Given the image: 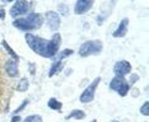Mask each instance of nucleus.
<instances>
[{"label": "nucleus", "instance_id": "f257e3e1", "mask_svg": "<svg viewBox=\"0 0 149 122\" xmlns=\"http://www.w3.org/2000/svg\"><path fill=\"white\" fill-rule=\"evenodd\" d=\"M8 61V53L0 48V115L8 110L10 100L14 94L16 83L4 70V64Z\"/></svg>", "mask_w": 149, "mask_h": 122}, {"label": "nucleus", "instance_id": "f03ea898", "mask_svg": "<svg viewBox=\"0 0 149 122\" xmlns=\"http://www.w3.org/2000/svg\"><path fill=\"white\" fill-rule=\"evenodd\" d=\"M42 24H43V16H42L41 14L32 13L25 19L20 17V19L14 20L13 26L14 27H16V29H19V30H21V31H26V32H29V31L40 29L42 26Z\"/></svg>", "mask_w": 149, "mask_h": 122}, {"label": "nucleus", "instance_id": "7ed1b4c3", "mask_svg": "<svg viewBox=\"0 0 149 122\" xmlns=\"http://www.w3.org/2000/svg\"><path fill=\"white\" fill-rule=\"evenodd\" d=\"M25 40L27 42V45L35 53H37L38 56H42L46 58V53H47V47H48V41L45 38L36 36L33 33H26L25 35Z\"/></svg>", "mask_w": 149, "mask_h": 122}, {"label": "nucleus", "instance_id": "20e7f679", "mask_svg": "<svg viewBox=\"0 0 149 122\" xmlns=\"http://www.w3.org/2000/svg\"><path fill=\"white\" fill-rule=\"evenodd\" d=\"M102 51V42L99 40L95 41H86L81 45V47L79 48V56L80 57H88L91 54H99Z\"/></svg>", "mask_w": 149, "mask_h": 122}, {"label": "nucleus", "instance_id": "39448f33", "mask_svg": "<svg viewBox=\"0 0 149 122\" xmlns=\"http://www.w3.org/2000/svg\"><path fill=\"white\" fill-rule=\"evenodd\" d=\"M101 82V78L97 77V78H95L94 80L91 82V84L84 90V91L81 93L80 95V98H79V100H80V102L83 104H89V102H91L94 98H95V91H96V88L99 86V83Z\"/></svg>", "mask_w": 149, "mask_h": 122}, {"label": "nucleus", "instance_id": "423d86ee", "mask_svg": "<svg viewBox=\"0 0 149 122\" xmlns=\"http://www.w3.org/2000/svg\"><path fill=\"white\" fill-rule=\"evenodd\" d=\"M62 43V37L59 33H54L52 40L48 41V47H47L46 58H53L57 56L58 51H59V46Z\"/></svg>", "mask_w": 149, "mask_h": 122}, {"label": "nucleus", "instance_id": "0eeeda50", "mask_svg": "<svg viewBox=\"0 0 149 122\" xmlns=\"http://www.w3.org/2000/svg\"><path fill=\"white\" fill-rule=\"evenodd\" d=\"M30 9V4L27 0H16V3L14 4V6L10 9V15L11 17H19L26 14Z\"/></svg>", "mask_w": 149, "mask_h": 122}, {"label": "nucleus", "instance_id": "6e6552de", "mask_svg": "<svg viewBox=\"0 0 149 122\" xmlns=\"http://www.w3.org/2000/svg\"><path fill=\"white\" fill-rule=\"evenodd\" d=\"M132 72V66L128 61H118L113 67V73L116 77H125Z\"/></svg>", "mask_w": 149, "mask_h": 122}, {"label": "nucleus", "instance_id": "1a4fd4ad", "mask_svg": "<svg viewBox=\"0 0 149 122\" xmlns=\"http://www.w3.org/2000/svg\"><path fill=\"white\" fill-rule=\"evenodd\" d=\"M46 20L47 24H48V27L52 31H57L61 26V17L59 14L56 11H47L46 13Z\"/></svg>", "mask_w": 149, "mask_h": 122}, {"label": "nucleus", "instance_id": "9d476101", "mask_svg": "<svg viewBox=\"0 0 149 122\" xmlns=\"http://www.w3.org/2000/svg\"><path fill=\"white\" fill-rule=\"evenodd\" d=\"M4 70L10 78L16 79L19 77V68H17V62H15L13 58H8V61L4 64Z\"/></svg>", "mask_w": 149, "mask_h": 122}, {"label": "nucleus", "instance_id": "9b49d317", "mask_svg": "<svg viewBox=\"0 0 149 122\" xmlns=\"http://www.w3.org/2000/svg\"><path fill=\"white\" fill-rule=\"evenodd\" d=\"M95 0H78L75 6H74V14L77 15H83L88 13L90 9L93 8Z\"/></svg>", "mask_w": 149, "mask_h": 122}, {"label": "nucleus", "instance_id": "f8f14e48", "mask_svg": "<svg viewBox=\"0 0 149 122\" xmlns=\"http://www.w3.org/2000/svg\"><path fill=\"white\" fill-rule=\"evenodd\" d=\"M127 31H128V19H123L120 22L118 25V27H117L115 31H113V33L112 36L116 37V38H120V37H125L126 33H127Z\"/></svg>", "mask_w": 149, "mask_h": 122}, {"label": "nucleus", "instance_id": "ddd939ff", "mask_svg": "<svg viewBox=\"0 0 149 122\" xmlns=\"http://www.w3.org/2000/svg\"><path fill=\"white\" fill-rule=\"evenodd\" d=\"M127 82H126V79H125V77H115L112 80H111V83H110V89L111 90H115V91H117L123 84H126Z\"/></svg>", "mask_w": 149, "mask_h": 122}, {"label": "nucleus", "instance_id": "4468645a", "mask_svg": "<svg viewBox=\"0 0 149 122\" xmlns=\"http://www.w3.org/2000/svg\"><path fill=\"white\" fill-rule=\"evenodd\" d=\"M63 68H64V62H63V61H56V62L52 64L51 69H49V72H48V77L52 78L53 75H56L57 73L62 72Z\"/></svg>", "mask_w": 149, "mask_h": 122}, {"label": "nucleus", "instance_id": "2eb2a0df", "mask_svg": "<svg viewBox=\"0 0 149 122\" xmlns=\"http://www.w3.org/2000/svg\"><path fill=\"white\" fill-rule=\"evenodd\" d=\"M1 46L4 47L5 52H6L9 56H11V58H13V59H14L15 62H17V63H19V61H20V57L17 56V53L15 52V51L11 48V47L9 46V43H8V42L5 41V40H3V42H1Z\"/></svg>", "mask_w": 149, "mask_h": 122}, {"label": "nucleus", "instance_id": "dca6fc26", "mask_svg": "<svg viewBox=\"0 0 149 122\" xmlns=\"http://www.w3.org/2000/svg\"><path fill=\"white\" fill-rule=\"evenodd\" d=\"M29 86H30L29 79L27 78H22V79H20V80H19V83H16V86H15V89H16L17 91H20V93H25V91H27Z\"/></svg>", "mask_w": 149, "mask_h": 122}, {"label": "nucleus", "instance_id": "f3484780", "mask_svg": "<svg viewBox=\"0 0 149 122\" xmlns=\"http://www.w3.org/2000/svg\"><path fill=\"white\" fill-rule=\"evenodd\" d=\"M86 117V114L83 110H73L70 114L65 116V120H70V119H75V120H83Z\"/></svg>", "mask_w": 149, "mask_h": 122}, {"label": "nucleus", "instance_id": "a211bd4d", "mask_svg": "<svg viewBox=\"0 0 149 122\" xmlns=\"http://www.w3.org/2000/svg\"><path fill=\"white\" fill-rule=\"evenodd\" d=\"M47 105H48V107L52 109V110H56V111H61L62 110V102H59L56 98H51L48 100V102H47Z\"/></svg>", "mask_w": 149, "mask_h": 122}, {"label": "nucleus", "instance_id": "6ab92c4d", "mask_svg": "<svg viewBox=\"0 0 149 122\" xmlns=\"http://www.w3.org/2000/svg\"><path fill=\"white\" fill-rule=\"evenodd\" d=\"M73 49H68V48H65V49H63L62 52H59L58 54L56 56L57 57V61H62V59H64V58H67V57H69V56H72L73 54Z\"/></svg>", "mask_w": 149, "mask_h": 122}, {"label": "nucleus", "instance_id": "aec40b11", "mask_svg": "<svg viewBox=\"0 0 149 122\" xmlns=\"http://www.w3.org/2000/svg\"><path fill=\"white\" fill-rule=\"evenodd\" d=\"M21 122H43V120H42V116L40 115H30Z\"/></svg>", "mask_w": 149, "mask_h": 122}, {"label": "nucleus", "instance_id": "412c9836", "mask_svg": "<svg viewBox=\"0 0 149 122\" xmlns=\"http://www.w3.org/2000/svg\"><path fill=\"white\" fill-rule=\"evenodd\" d=\"M130 88H131V85L128 83H126V84H123L118 90H117V93H118V95L120 96H126L127 94H128V91H130Z\"/></svg>", "mask_w": 149, "mask_h": 122}, {"label": "nucleus", "instance_id": "4be33fe9", "mask_svg": "<svg viewBox=\"0 0 149 122\" xmlns=\"http://www.w3.org/2000/svg\"><path fill=\"white\" fill-rule=\"evenodd\" d=\"M148 107H149V104H148V101H146L141 106V114L144 115V116H148L149 115V109Z\"/></svg>", "mask_w": 149, "mask_h": 122}, {"label": "nucleus", "instance_id": "5701e85b", "mask_svg": "<svg viewBox=\"0 0 149 122\" xmlns=\"http://www.w3.org/2000/svg\"><path fill=\"white\" fill-rule=\"evenodd\" d=\"M27 104H29V99H26V100H24V102H22V104H21V105L19 106V107H17L16 110H15V111H14V114H15V115H17L19 112H21V111H22V110H24V109L26 107V106H27Z\"/></svg>", "mask_w": 149, "mask_h": 122}, {"label": "nucleus", "instance_id": "b1692460", "mask_svg": "<svg viewBox=\"0 0 149 122\" xmlns=\"http://www.w3.org/2000/svg\"><path fill=\"white\" fill-rule=\"evenodd\" d=\"M59 11L65 16V15H68V6H67V5H64V4L59 5Z\"/></svg>", "mask_w": 149, "mask_h": 122}, {"label": "nucleus", "instance_id": "393cba45", "mask_svg": "<svg viewBox=\"0 0 149 122\" xmlns=\"http://www.w3.org/2000/svg\"><path fill=\"white\" fill-rule=\"evenodd\" d=\"M138 79H139V77H138V75H136V74H132V77H131V79H130V85H132V84H134L137 80H138Z\"/></svg>", "mask_w": 149, "mask_h": 122}, {"label": "nucleus", "instance_id": "a878e982", "mask_svg": "<svg viewBox=\"0 0 149 122\" xmlns=\"http://www.w3.org/2000/svg\"><path fill=\"white\" fill-rule=\"evenodd\" d=\"M21 121H22V119H21L19 115H15L14 117L11 119V122H21Z\"/></svg>", "mask_w": 149, "mask_h": 122}, {"label": "nucleus", "instance_id": "bb28decb", "mask_svg": "<svg viewBox=\"0 0 149 122\" xmlns=\"http://www.w3.org/2000/svg\"><path fill=\"white\" fill-rule=\"evenodd\" d=\"M29 68H30V74H31V75H35V69H36V68H35V64H31V63H30Z\"/></svg>", "mask_w": 149, "mask_h": 122}, {"label": "nucleus", "instance_id": "cd10ccee", "mask_svg": "<svg viewBox=\"0 0 149 122\" xmlns=\"http://www.w3.org/2000/svg\"><path fill=\"white\" fill-rule=\"evenodd\" d=\"M4 19H5V10L0 9V20H4Z\"/></svg>", "mask_w": 149, "mask_h": 122}, {"label": "nucleus", "instance_id": "c85d7f7f", "mask_svg": "<svg viewBox=\"0 0 149 122\" xmlns=\"http://www.w3.org/2000/svg\"><path fill=\"white\" fill-rule=\"evenodd\" d=\"M5 1H8V3H11V1H14V0H5Z\"/></svg>", "mask_w": 149, "mask_h": 122}, {"label": "nucleus", "instance_id": "c756f323", "mask_svg": "<svg viewBox=\"0 0 149 122\" xmlns=\"http://www.w3.org/2000/svg\"><path fill=\"white\" fill-rule=\"evenodd\" d=\"M90 122H97L96 120H93V121H90Z\"/></svg>", "mask_w": 149, "mask_h": 122}, {"label": "nucleus", "instance_id": "7c9ffc66", "mask_svg": "<svg viewBox=\"0 0 149 122\" xmlns=\"http://www.w3.org/2000/svg\"><path fill=\"white\" fill-rule=\"evenodd\" d=\"M111 122H118V121H111Z\"/></svg>", "mask_w": 149, "mask_h": 122}]
</instances>
